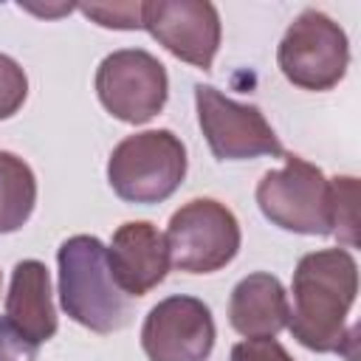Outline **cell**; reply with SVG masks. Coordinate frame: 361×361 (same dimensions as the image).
<instances>
[{
    "instance_id": "cell-1",
    "label": "cell",
    "mask_w": 361,
    "mask_h": 361,
    "mask_svg": "<svg viewBox=\"0 0 361 361\" xmlns=\"http://www.w3.org/2000/svg\"><path fill=\"white\" fill-rule=\"evenodd\" d=\"M290 290V336L313 353H344L350 358L347 347L355 344V330H347V316L358 293V265L353 254L347 248L305 254L296 262Z\"/></svg>"
},
{
    "instance_id": "cell-2",
    "label": "cell",
    "mask_w": 361,
    "mask_h": 361,
    "mask_svg": "<svg viewBox=\"0 0 361 361\" xmlns=\"http://www.w3.org/2000/svg\"><path fill=\"white\" fill-rule=\"evenodd\" d=\"M59 305L82 327L93 333H116L127 327L130 296L116 285L107 262V245L99 237H68L56 251Z\"/></svg>"
},
{
    "instance_id": "cell-3",
    "label": "cell",
    "mask_w": 361,
    "mask_h": 361,
    "mask_svg": "<svg viewBox=\"0 0 361 361\" xmlns=\"http://www.w3.org/2000/svg\"><path fill=\"white\" fill-rule=\"evenodd\" d=\"M186 178V147L172 130H144L118 141L107 158V183L127 203H164Z\"/></svg>"
},
{
    "instance_id": "cell-4",
    "label": "cell",
    "mask_w": 361,
    "mask_h": 361,
    "mask_svg": "<svg viewBox=\"0 0 361 361\" xmlns=\"http://www.w3.org/2000/svg\"><path fill=\"white\" fill-rule=\"evenodd\" d=\"M285 166L271 169L257 183V206L274 226L293 231V234H310V237H327L333 234V217H330V180L324 172L299 158V155H282Z\"/></svg>"
},
{
    "instance_id": "cell-5",
    "label": "cell",
    "mask_w": 361,
    "mask_h": 361,
    "mask_svg": "<svg viewBox=\"0 0 361 361\" xmlns=\"http://www.w3.org/2000/svg\"><path fill=\"white\" fill-rule=\"evenodd\" d=\"M276 65L282 76L302 90H333L350 65L347 34L324 11L305 8L279 39Z\"/></svg>"
},
{
    "instance_id": "cell-6",
    "label": "cell",
    "mask_w": 361,
    "mask_h": 361,
    "mask_svg": "<svg viewBox=\"0 0 361 361\" xmlns=\"http://www.w3.org/2000/svg\"><path fill=\"white\" fill-rule=\"evenodd\" d=\"M169 262L186 274H214L240 251V223L234 212L212 197L183 203L166 226Z\"/></svg>"
},
{
    "instance_id": "cell-7",
    "label": "cell",
    "mask_w": 361,
    "mask_h": 361,
    "mask_svg": "<svg viewBox=\"0 0 361 361\" xmlns=\"http://www.w3.org/2000/svg\"><path fill=\"white\" fill-rule=\"evenodd\" d=\"M96 96L113 118L144 124L164 110L169 96V76L161 59L149 51L121 48L99 62Z\"/></svg>"
},
{
    "instance_id": "cell-8",
    "label": "cell",
    "mask_w": 361,
    "mask_h": 361,
    "mask_svg": "<svg viewBox=\"0 0 361 361\" xmlns=\"http://www.w3.org/2000/svg\"><path fill=\"white\" fill-rule=\"evenodd\" d=\"M200 133L220 161H245L259 155L282 158L285 149L259 107L228 99L212 85H195Z\"/></svg>"
},
{
    "instance_id": "cell-9",
    "label": "cell",
    "mask_w": 361,
    "mask_h": 361,
    "mask_svg": "<svg viewBox=\"0 0 361 361\" xmlns=\"http://www.w3.org/2000/svg\"><path fill=\"white\" fill-rule=\"evenodd\" d=\"M141 28L149 31L180 62L209 71L220 48V14L206 0H147L141 3Z\"/></svg>"
},
{
    "instance_id": "cell-10",
    "label": "cell",
    "mask_w": 361,
    "mask_h": 361,
    "mask_svg": "<svg viewBox=\"0 0 361 361\" xmlns=\"http://www.w3.org/2000/svg\"><path fill=\"white\" fill-rule=\"evenodd\" d=\"M214 338L212 310L197 296L161 299L141 327V347L149 361H206Z\"/></svg>"
},
{
    "instance_id": "cell-11",
    "label": "cell",
    "mask_w": 361,
    "mask_h": 361,
    "mask_svg": "<svg viewBox=\"0 0 361 361\" xmlns=\"http://www.w3.org/2000/svg\"><path fill=\"white\" fill-rule=\"evenodd\" d=\"M107 262L116 285L133 299L158 288L169 274L166 237L149 220H130L113 231Z\"/></svg>"
},
{
    "instance_id": "cell-12",
    "label": "cell",
    "mask_w": 361,
    "mask_h": 361,
    "mask_svg": "<svg viewBox=\"0 0 361 361\" xmlns=\"http://www.w3.org/2000/svg\"><path fill=\"white\" fill-rule=\"evenodd\" d=\"M3 324L28 347H39L56 333V310L51 302V276L39 259H23L11 271Z\"/></svg>"
},
{
    "instance_id": "cell-13",
    "label": "cell",
    "mask_w": 361,
    "mask_h": 361,
    "mask_svg": "<svg viewBox=\"0 0 361 361\" xmlns=\"http://www.w3.org/2000/svg\"><path fill=\"white\" fill-rule=\"evenodd\" d=\"M290 302L274 274L243 276L228 296V324L243 338H274L288 327Z\"/></svg>"
},
{
    "instance_id": "cell-14",
    "label": "cell",
    "mask_w": 361,
    "mask_h": 361,
    "mask_svg": "<svg viewBox=\"0 0 361 361\" xmlns=\"http://www.w3.org/2000/svg\"><path fill=\"white\" fill-rule=\"evenodd\" d=\"M37 203V178L31 166L14 155L0 149V234L20 231Z\"/></svg>"
},
{
    "instance_id": "cell-15",
    "label": "cell",
    "mask_w": 361,
    "mask_h": 361,
    "mask_svg": "<svg viewBox=\"0 0 361 361\" xmlns=\"http://www.w3.org/2000/svg\"><path fill=\"white\" fill-rule=\"evenodd\" d=\"M330 217L333 234L341 245H358V180L353 175H338L330 180Z\"/></svg>"
},
{
    "instance_id": "cell-16",
    "label": "cell",
    "mask_w": 361,
    "mask_h": 361,
    "mask_svg": "<svg viewBox=\"0 0 361 361\" xmlns=\"http://www.w3.org/2000/svg\"><path fill=\"white\" fill-rule=\"evenodd\" d=\"M76 8L102 28H141V3H82Z\"/></svg>"
},
{
    "instance_id": "cell-17",
    "label": "cell",
    "mask_w": 361,
    "mask_h": 361,
    "mask_svg": "<svg viewBox=\"0 0 361 361\" xmlns=\"http://www.w3.org/2000/svg\"><path fill=\"white\" fill-rule=\"evenodd\" d=\"M28 96V76L25 71L6 54H0V121L11 118Z\"/></svg>"
},
{
    "instance_id": "cell-18",
    "label": "cell",
    "mask_w": 361,
    "mask_h": 361,
    "mask_svg": "<svg viewBox=\"0 0 361 361\" xmlns=\"http://www.w3.org/2000/svg\"><path fill=\"white\" fill-rule=\"evenodd\" d=\"M231 361H293L276 338H245L231 347Z\"/></svg>"
},
{
    "instance_id": "cell-19",
    "label": "cell",
    "mask_w": 361,
    "mask_h": 361,
    "mask_svg": "<svg viewBox=\"0 0 361 361\" xmlns=\"http://www.w3.org/2000/svg\"><path fill=\"white\" fill-rule=\"evenodd\" d=\"M34 350L0 322V361H34Z\"/></svg>"
},
{
    "instance_id": "cell-20",
    "label": "cell",
    "mask_w": 361,
    "mask_h": 361,
    "mask_svg": "<svg viewBox=\"0 0 361 361\" xmlns=\"http://www.w3.org/2000/svg\"><path fill=\"white\" fill-rule=\"evenodd\" d=\"M0 285H3V276H0Z\"/></svg>"
}]
</instances>
